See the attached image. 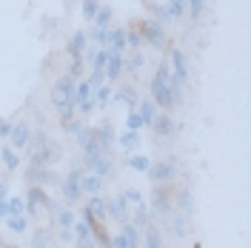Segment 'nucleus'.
Instances as JSON below:
<instances>
[{
	"instance_id": "nucleus-19",
	"label": "nucleus",
	"mask_w": 251,
	"mask_h": 248,
	"mask_svg": "<svg viewBox=\"0 0 251 248\" xmlns=\"http://www.w3.org/2000/svg\"><path fill=\"white\" fill-rule=\"evenodd\" d=\"M86 49H89V34H86V31H75L72 40H69V54H72V57H83Z\"/></svg>"
},
{
	"instance_id": "nucleus-18",
	"label": "nucleus",
	"mask_w": 251,
	"mask_h": 248,
	"mask_svg": "<svg viewBox=\"0 0 251 248\" xmlns=\"http://www.w3.org/2000/svg\"><path fill=\"white\" fill-rule=\"evenodd\" d=\"M89 211L94 214V220L97 223H109V214H106V200L100 197V194H89Z\"/></svg>"
},
{
	"instance_id": "nucleus-5",
	"label": "nucleus",
	"mask_w": 251,
	"mask_h": 248,
	"mask_svg": "<svg viewBox=\"0 0 251 248\" xmlns=\"http://www.w3.org/2000/svg\"><path fill=\"white\" fill-rule=\"evenodd\" d=\"M149 92H151V103H154L157 109L169 111V109H174V106H177V100H174V94H172V89H169V83H163V80L151 77V83H149Z\"/></svg>"
},
{
	"instance_id": "nucleus-46",
	"label": "nucleus",
	"mask_w": 251,
	"mask_h": 248,
	"mask_svg": "<svg viewBox=\"0 0 251 248\" xmlns=\"http://www.w3.org/2000/svg\"><path fill=\"white\" fill-rule=\"evenodd\" d=\"M86 80H89V86H92V89H97V86H103V83H106V74H103V72H92Z\"/></svg>"
},
{
	"instance_id": "nucleus-53",
	"label": "nucleus",
	"mask_w": 251,
	"mask_h": 248,
	"mask_svg": "<svg viewBox=\"0 0 251 248\" xmlns=\"http://www.w3.org/2000/svg\"><path fill=\"white\" fill-rule=\"evenodd\" d=\"M6 197H9V186H6V183H0V200H6Z\"/></svg>"
},
{
	"instance_id": "nucleus-12",
	"label": "nucleus",
	"mask_w": 251,
	"mask_h": 248,
	"mask_svg": "<svg viewBox=\"0 0 251 248\" xmlns=\"http://www.w3.org/2000/svg\"><path fill=\"white\" fill-rule=\"evenodd\" d=\"M29 140H31V125L29 123H15L12 125V134H9V143L12 149H29Z\"/></svg>"
},
{
	"instance_id": "nucleus-51",
	"label": "nucleus",
	"mask_w": 251,
	"mask_h": 248,
	"mask_svg": "<svg viewBox=\"0 0 251 248\" xmlns=\"http://www.w3.org/2000/svg\"><path fill=\"white\" fill-rule=\"evenodd\" d=\"M72 240H75L72 228H60V243H72Z\"/></svg>"
},
{
	"instance_id": "nucleus-36",
	"label": "nucleus",
	"mask_w": 251,
	"mask_h": 248,
	"mask_svg": "<svg viewBox=\"0 0 251 248\" xmlns=\"http://www.w3.org/2000/svg\"><path fill=\"white\" fill-rule=\"evenodd\" d=\"M126 46H131V49H140L143 46V34H140L137 26H134V29H126Z\"/></svg>"
},
{
	"instance_id": "nucleus-50",
	"label": "nucleus",
	"mask_w": 251,
	"mask_h": 248,
	"mask_svg": "<svg viewBox=\"0 0 251 248\" xmlns=\"http://www.w3.org/2000/svg\"><path fill=\"white\" fill-rule=\"evenodd\" d=\"M111 248H128V240L123 237V231H120V234H111Z\"/></svg>"
},
{
	"instance_id": "nucleus-54",
	"label": "nucleus",
	"mask_w": 251,
	"mask_h": 248,
	"mask_svg": "<svg viewBox=\"0 0 251 248\" xmlns=\"http://www.w3.org/2000/svg\"><path fill=\"white\" fill-rule=\"evenodd\" d=\"M75 246H77V248H94L92 243H75Z\"/></svg>"
},
{
	"instance_id": "nucleus-35",
	"label": "nucleus",
	"mask_w": 251,
	"mask_h": 248,
	"mask_svg": "<svg viewBox=\"0 0 251 248\" xmlns=\"http://www.w3.org/2000/svg\"><path fill=\"white\" fill-rule=\"evenodd\" d=\"M6 200H9V214H26V200H23V197L9 194Z\"/></svg>"
},
{
	"instance_id": "nucleus-49",
	"label": "nucleus",
	"mask_w": 251,
	"mask_h": 248,
	"mask_svg": "<svg viewBox=\"0 0 251 248\" xmlns=\"http://www.w3.org/2000/svg\"><path fill=\"white\" fill-rule=\"evenodd\" d=\"M114 205H117V211H120V214L128 217V200H126L123 194H117V197H114Z\"/></svg>"
},
{
	"instance_id": "nucleus-30",
	"label": "nucleus",
	"mask_w": 251,
	"mask_h": 248,
	"mask_svg": "<svg viewBox=\"0 0 251 248\" xmlns=\"http://www.w3.org/2000/svg\"><path fill=\"white\" fill-rule=\"evenodd\" d=\"M131 217H134V225H137V228H146V225H149V223H151V220H149V205H146V202H140V205H134V214H131Z\"/></svg>"
},
{
	"instance_id": "nucleus-21",
	"label": "nucleus",
	"mask_w": 251,
	"mask_h": 248,
	"mask_svg": "<svg viewBox=\"0 0 251 248\" xmlns=\"http://www.w3.org/2000/svg\"><path fill=\"white\" fill-rule=\"evenodd\" d=\"M3 223H6V228H9L12 234H26L29 231V220H26V214H9Z\"/></svg>"
},
{
	"instance_id": "nucleus-44",
	"label": "nucleus",
	"mask_w": 251,
	"mask_h": 248,
	"mask_svg": "<svg viewBox=\"0 0 251 248\" xmlns=\"http://www.w3.org/2000/svg\"><path fill=\"white\" fill-rule=\"evenodd\" d=\"M143 63H146V60H143V54L137 51V54H134V57H131L128 63H123V69H128V72H140V69H143Z\"/></svg>"
},
{
	"instance_id": "nucleus-22",
	"label": "nucleus",
	"mask_w": 251,
	"mask_h": 248,
	"mask_svg": "<svg viewBox=\"0 0 251 248\" xmlns=\"http://www.w3.org/2000/svg\"><path fill=\"white\" fill-rule=\"evenodd\" d=\"M109 51H126V29H109V43H106Z\"/></svg>"
},
{
	"instance_id": "nucleus-38",
	"label": "nucleus",
	"mask_w": 251,
	"mask_h": 248,
	"mask_svg": "<svg viewBox=\"0 0 251 248\" xmlns=\"http://www.w3.org/2000/svg\"><path fill=\"white\" fill-rule=\"evenodd\" d=\"M169 217H172L174 234H177V237H186V217H183V214H177V211H172Z\"/></svg>"
},
{
	"instance_id": "nucleus-27",
	"label": "nucleus",
	"mask_w": 251,
	"mask_h": 248,
	"mask_svg": "<svg viewBox=\"0 0 251 248\" xmlns=\"http://www.w3.org/2000/svg\"><path fill=\"white\" fill-rule=\"evenodd\" d=\"M111 94H114V89H111L109 83L97 86V89H94V106H97V109H106L111 103Z\"/></svg>"
},
{
	"instance_id": "nucleus-45",
	"label": "nucleus",
	"mask_w": 251,
	"mask_h": 248,
	"mask_svg": "<svg viewBox=\"0 0 251 248\" xmlns=\"http://www.w3.org/2000/svg\"><path fill=\"white\" fill-rule=\"evenodd\" d=\"M80 128H83V120H77V117H72L69 123H63V131L66 134H77Z\"/></svg>"
},
{
	"instance_id": "nucleus-32",
	"label": "nucleus",
	"mask_w": 251,
	"mask_h": 248,
	"mask_svg": "<svg viewBox=\"0 0 251 248\" xmlns=\"http://www.w3.org/2000/svg\"><path fill=\"white\" fill-rule=\"evenodd\" d=\"M174 202H177L186 214H194V200H191V194H188V191H177V194H174Z\"/></svg>"
},
{
	"instance_id": "nucleus-23",
	"label": "nucleus",
	"mask_w": 251,
	"mask_h": 248,
	"mask_svg": "<svg viewBox=\"0 0 251 248\" xmlns=\"http://www.w3.org/2000/svg\"><path fill=\"white\" fill-rule=\"evenodd\" d=\"M0 160H3L6 171H17L20 169V154H17L12 146H3V149H0Z\"/></svg>"
},
{
	"instance_id": "nucleus-33",
	"label": "nucleus",
	"mask_w": 251,
	"mask_h": 248,
	"mask_svg": "<svg viewBox=\"0 0 251 248\" xmlns=\"http://www.w3.org/2000/svg\"><path fill=\"white\" fill-rule=\"evenodd\" d=\"M97 9H100V3H97V0H83V3H80V15H83V20H89V23H92L94 15H97Z\"/></svg>"
},
{
	"instance_id": "nucleus-10",
	"label": "nucleus",
	"mask_w": 251,
	"mask_h": 248,
	"mask_svg": "<svg viewBox=\"0 0 251 248\" xmlns=\"http://www.w3.org/2000/svg\"><path fill=\"white\" fill-rule=\"evenodd\" d=\"M126 57L120 54V51H109V60H106V69H103V74H106V83H117L120 80V74H123Z\"/></svg>"
},
{
	"instance_id": "nucleus-20",
	"label": "nucleus",
	"mask_w": 251,
	"mask_h": 248,
	"mask_svg": "<svg viewBox=\"0 0 251 248\" xmlns=\"http://www.w3.org/2000/svg\"><path fill=\"white\" fill-rule=\"evenodd\" d=\"M137 114H140V120L143 125H149L151 128V123H154V117H157V106L151 103V100H137Z\"/></svg>"
},
{
	"instance_id": "nucleus-14",
	"label": "nucleus",
	"mask_w": 251,
	"mask_h": 248,
	"mask_svg": "<svg viewBox=\"0 0 251 248\" xmlns=\"http://www.w3.org/2000/svg\"><path fill=\"white\" fill-rule=\"evenodd\" d=\"M151 128H154L157 137H172V134H174V120H172V114H169V111H157V117H154V123H151Z\"/></svg>"
},
{
	"instance_id": "nucleus-17",
	"label": "nucleus",
	"mask_w": 251,
	"mask_h": 248,
	"mask_svg": "<svg viewBox=\"0 0 251 248\" xmlns=\"http://www.w3.org/2000/svg\"><path fill=\"white\" fill-rule=\"evenodd\" d=\"M114 143L123 149L126 154H134V151H137V146H140V134H137V131H123V134H117V137H114Z\"/></svg>"
},
{
	"instance_id": "nucleus-24",
	"label": "nucleus",
	"mask_w": 251,
	"mask_h": 248,
	"mask_svg": "<svg viewBox=\"0 0 251 248\" xmlns=\"http://www.w3.org/2000/svg\"><path fill=\"white\" fill-rule=\"evenodd\" d=\"M111 20H114V9H111V6H100L92 23H94V29H109Z\"/></svg>"
},
{
	"instance_id": "nucleus-47",
	"label": "nucleus",
	"mask_w": 251,
	"mask_h": 248,
	"mask_svg": "<svg viewBox=\"0 0 251 248\" xmlns=\"http://www.w3.org/2000/svg\"><path fill=\"white\" fill-rule=\"evenodd\" d=\"M12 120H6V117H0V140H9V134H12Z\"/></svg>"
},
{
	"instance_id": "nucleus-39",
	"label": "nucleus",
	"mask_w": 251,
	"mask_h": 248,
	"mask_svg": "<svg viewBox=\"0 0 251 248\" xmlns=\"http://www.w3.org/2000/svg\"><path fill=\"white\" fill-rule=\"evenodd\" d=\"M46 143H49V140H46V131H43V128H37V131H31V140H29L31 151H34V149H43Z\"/></svg>"
},
{
	"instance_id": "nucleus-34",
	"label": "nucleus",
	"mask_w": 251,
	"mask_h": 248,
	"mask_svg": "<svg viewBox=\"0 0 251 248\" xmlns=\"http://www.w3.org/2000/svg\"><path fill=\"white\" fill-rule=\"evenodd\" d=\"M140 128H146V125H143L140 114H137V111L131 109L128 114H126V131H137V134H140Z\"/></svg>"
},
{
	"instance_id": "nucleus-56",
	"label": "nucleus",
	"mask_w": 251,
	"mask_h": 248,
	"mask_svg": "<svg viewBox=\"0 0 251 248\" xmlns=\"http://www.w3.org/2000/svg\"><path fill=\"white\" fill-rule=\"evenodd\" d=\"M128 248H131V246H128Z\"/></svg>"
},
{
	"instance_id": "nucleus-16",
	"label": "nucleus",
	"mask_w": 251,
	"mask_h": 248,
	"mask_svg": "<svg viewBox=\"0 0 251 248\" xmlns=\"http://www.w3.org/2000/svg\"><path fill=\"white\" fill-rule=\"evenodd\" d=\"M103 186H106V180H103L100 174H92V171H86V174H83V180H80L83 194H100Z\"/></svg>"
},
{
	"instance_id": "nucleus-43",
	"label": "nucleus",
	"mask_w": 251,
	"mask_h": 248,
	"mask_svg": "<svg viewBox=\"0 0 251 248\" xmlns=\"http://www.w3.org/2000/svg\"><path fill=\"white\" fill-rule=\"evenodd\" d=\"M92 37H94V43H97V49H106V43H109V29H92Z\"/></svg>"
},
{
	"instance_id": "nucleus-25",
	"label": "nucleus",
	"mask_w": 251,
	"mask_h": 248,
	"mask_svg": "<svg viewBox=\"0 0 251 248\" xmlns=\"http://www.w3.org/2000/svg\"><path fill=\"white\" fill-rule=\"evenodd\" d=\"M126 166H128L131 171H137V174H146L149 166H151V160H149L146 154H128L126 157Z\"/></svg>"
},
{
	"instance_id": "nucleus-31",
	"label": "nucleus",
	"mask_w": 251,
	"mask_h": 248,
	"mask_svg": "<svg viewBox=\"0 0 251 248\" xmlns=\"http://www.w3.org/2000/svg\"><path fill=\"white\" fill-rule=\"evenodd\" d=\"M186 12L191 20H200L205 12V0H186Z\"/></svg>"
},
{
	"instance_id": "nucleus-2",
	"label": "nucleus",
	"mask_w": 251,
	"mask_h": 248,
	"mask_svg": "<svg viewBox=\"0 0 251 248\" xmlns=\"http://www.w3.org/2000/svg\"><path fill=\"white\" fill-rule=\"evenodd\" d=\"M83 174H86V169H80V166H75V169L69 171L66 177H63L60 183V197L69 205H75V202L83 197V188H80V180H83Z\"/></svg>"
},
{
	"instance_id": "nucleus-37",
	"label": "nucleus",
	"mask_w": 251,
	"mask_h": 248,
	"mask_svg": "<svg viewBox=\"0 0 251 248\" xmlns=\"http://www.w3.org/2000/svg\"><path fill=\"white\" fill-rule=\"evenodd\" d=\"M166 9H169L172 20H174V17H183V15H186V0H169V3H166Z\"/></svg>"
},
{
	"instance_id": "nucleus-52",
	"label": "nucleus",
	"mask_w": 251,
	"mask_h": 248,
	"mask_svg": "<svg viewBox=\"0 0 251 248\" xmlns=\"http://www.w3.org/2000/svg\"><path fill=\"white\" fill-rule=\"evenodd\" d=\"M9 217V200H0V220Z\"/></svg>"
},
{
	"instance_id": "nucleus-41",
	"label": "nucleus",
	"mask_w": 251,
	"mask_h": 248,
	"mask_svg": "<svg viewBox=\"0 0 251 248\" xmlns=\"http://www.w3.org/2000/svg\"><path fill=\"white\" fill-rule=\"evenodd\" d=\"M83 57H72V63H69V77H75V80H80V74H83Z\"/></svg>"
},
{
	"instance_id": "nucleus-29",
	"label": "nucleus",
	"mask_w": 251,
	"mask_h": 248,
	"mask_svg": "<svg viewBox=\"0 0 251 248\" xmlns=\"http://www.w3.org/2000/svg\"><path fill=\"white\" fill-rule=\"evenodd\" d=\"M72 234H75V243H92V228H89L83 220H77V223L72 225Z\"/></svg>"
},
{
	"instance_id": "nucleus-1",
	"label": "nucleus",
	"mask_w": 251,
	"mask_h": 248,
	"mask_svg": "<svg viewBox=\"0 0 251 248\" xmlns=\"http://www.w3.org/2000/svg\"><path fill=\"white\" fill-rule=\"evenodd\" d=\"M40 208H46L49 214H54L60 205L46 191V186H29L26 188V214L29 217H40Z\"/></svg>"
},
{
	"instance_id": "nucleus-15",
	"label": "nucleus",
	"mask_w": 251,
	"mask_h": 248,
	"mask_svg": "<svg viewBox=\"0 0 251 248\" xmlns=\"http://www.w3.org/2000/svg\"><path fill=\"white\" fill-rule=\"evenodd\" d=\"M137 100H140V97H137V92H134L131 86H120L117 92L111 94V103H123V106H126L128 111L137 109Z\"/></svg>"
},
{
	"instance_id": "nucleus-8",
	"label": "nucleus",
	"mask_w": 251,
	"mask_h": 248,
	"mask_svg": "<svg viewBox=\"0 0 251 248\" xmlns=\"http://www.w3.org/2000/svg\"><path fill=\"white\" fill-rule=\"evenodd\" d=\"M174 174H177V171H174V163H172V160L151 163V166H149V171H146V177H149L154 186H169V183L174 180Z\"/></svg>"
},
{
	"instance_id": "nucleus-13",
	"label": "nucleus",
	"mask_w": 251,
	"mask_h": 248,
	"mask_svg": "<svg viewBox=\"0 0 251 248\" xmlns=\"http://www.w3.org/2000/svg\"><path fill=\"white\" fill-rule=\"evenodd\" d=\"M75 140H77V146L83 149V154H100V149H97V143H94V128L83 125L77 134H75Z\"/></svg>"
},
{
	"instance_id": "nucleus-42",
	"label": "nucleus",
	"mask_w": 251,
	"mask_h": 248,
	"mask_svg": "<svg viewBox=\"0 0 251 248\" xmlns=\"http://www.w3.org/2000/svg\"><path fill=\"white\" fill-rule=\"evenodd\" d=\"M123 197L128 200V205H140V202H146L143 200V194H140V188H126Z\"/></svg>"
},
{
	"instance_id": "nucleus-3",
	"label": "nucleus",
	"mask_w": 251,
	"mask_h": 248,
	"mask_svg": "<svg viewBox=\"0 0 251 248\" xmlns=\"http://www.w3.org/2000/svg\"><path fill=\"white\" fill-rule=\"evenodd\" d=\"M75 83H77V80L69 77V74H63V77L54 83V89H51V103H54V109H60V106H66V103H75V106H77Z\"/></svg>"
},
{
	"instance_id": "nucleus-26",
	"label": "nucleus",
	"mask_w": 251,
	"mask_h": 248,
	"mask_svg": "<svg viewBox=\"0 0 251 248\" xmlns=\"http://www.w3.org/2000/svg\"><path fill=\"white\" fill-rule=\"evenodd\" d=\"M120 231H123V237L128 240V246H131V248H140L143 231L137 228V225H134V223H123V228H120Z\"/></svg>"
},
{
	"instance_id": "nucleus-48",
	"label": "nucleus",
	"mask_w": 251,
	"mask_h": 248,
	"mask_svg": "<svg viewBox=\"0 0 251 248\" xmlns=\"http://www.w3.org/2000/svg\"><path fill=\"white\" fill-rule=\"evenodd\" d=\"M31 248H49L46 246V231H34V237H31Z\"/></svg>"
},
{
	"instance_id": "nucleus-6",
	"label": "nucleus",
	"mask_w": 251,
	"mask_h": 248,
	"mask_svg": "<svg viewBox=\"0 0 251 248\" xmlns=\"http://www.w3.org/2000/svg\"><path fill=\"white\" fill-rule=\"evenodd\" d=\"M83 169L92 171V174H100L103 180L114 177V163H111L109 154H83Z\"/></svg>"
},
{
	"instance_id": "nucleus-4",
	"label": "nucleus",
	"mask_w": 251,
	"mask_h": 248,
	"mask_svg": "<svg viewBox=\"0 0 251 248\" xmlns=\"http://www.w3.org/2000/svg\"><path fill=\"white\" fill-rule=\"evenodd\" d=\"M140 34H143V43H149L151 49H166V29L157 23V20H151V17H146V20H140Z\"/></svg>"
},
{
	"instance_id": "nucleus-11",
	"label": "nucleus",
	"mask_w": 251,
	"mask_h": 248,
	"mask_svg": "<svg viewBox=\"0 0 251 248\" xmlns=\"http://www.w3.org/2000/svg\"><path fill=\"white\" fill-rule=\"evenodd\" d=\"M94 143L100 149V154H109L111 146H114V131H111V123H100L94 128Z\"/></svg>"
},
{
	"instance_id": "nucleus-9",
	"label": "nucleus",
	"mask_w": 251,
	"mask_h": 248,
	"mask_svg": "<svg viewBox=\"0 0 251 248\" xmlns=\"http://www.w3.org/2000/svg\"><path fill=\"white\" fill-rule=\"evenodd\" d=\"M169 69H172V77L177 86H183L188 80V63H186V54L180 51V49H169Z\"/></svg>"
},
{
	"instance_id": "nucleus-7",
	"label": "nucleus",
	"mask_w": 251,
	"mask_h": 248,
	"mask_svg": "<svg viewBox=\"0 0 251 248\" xmlns=\"http://www.w3.org/2000/svg\"><path fill=\"white\" fill-rule=\"evenodd\" d=\"M149 205H151V214L157 217H169L174 211V200H172V191L166 186H157L151 191V197H149Z\"/></svg>"
},
{
	"instance_id": "nucleus-28",
	"label": "nucleus",
	"mask_w": 251,
	"mask_h": 248,
	"mask_svg": "<svg viewBox=\"0 0 251 248\" xmlns=\"http://www.w3.org/2000/svg\"><path fill=\"white\" fill-rule=\"evenodd\" d=\"M54 220H57V225H60V228H72V225L77 223V217H75V211H72V208H57V211H54Z\"/></svg>"
},
{
	"instance_id": "nucleus-55",
	"label": "nucleus",
	"mask_w": 251,
	"mask_h": 248,
	"mask_svg": "<svg viewBox=\"0 0 251 248\" xmlns=\"http://www.w3.org/2000/svg\"><path fill=\"white\" fill-rule=\"evenodd\" d=\"M0 248H17V246H12V243H6V246H0Z\"/></svg>"
},
{
	"instance_id": "nucleus-40",
	"label": "nucleus",
	"mask_w": 251,
	"mask_h": 248,
	"mask_svg": "<svg viewBox=\"0 0 251 248\" xmlns=\"http://www.w3.org/2000/svg\"><path fill=\"white\" fill-rule=\"evenodd\" d=\"M151 12H154V17H151V20H157L160 26H166V23L172 20V15H169V9H166V6H151Z\"/></svg>"
}]
</instances>
